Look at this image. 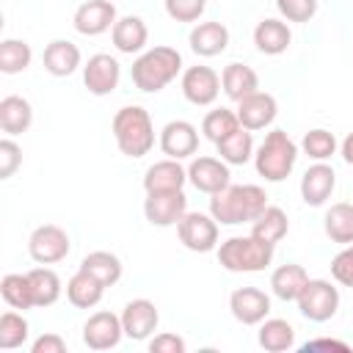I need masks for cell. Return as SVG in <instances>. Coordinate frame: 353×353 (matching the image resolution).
Masks as SVG:
<instances>
[{
    "label": "cell",
    "mask_w": 353,
    "mask_h": 353,
    "mask_svg": "<svg viewBox=\"0 0 353 353\" xmlns=\"http://www.w3.org/2000/svg\"><path fill=\"white\" fill-rule=\"evenodd\" d=\"M268 207V193L259 185H229L210 199V215L223 226L254 223Z\"/></svg>",
    "instance_id": "obj_1"
},
{
    "label": "cell",
    "mask_w": 353,
    "mask_h": 353,
    "mask_svg": "<svg viewBox=\"0 0 353 353\" xmlns=\"http://www.w3.org/2000/svg\"><path fill=\"white\" fill-rule=\"evenodd\" d=\"M320 347H336V350H350L345 342H339V339H312V342H306L301 350L303 353H309V350H320Z\"/></svg>",
    "instance_id": "obj_46"
},
{
    "label": "cell",
    "mask_w": 353,
    "mask_h": 353,
    "mask_svg": "<svg viewBox=\"0 0 353 353\" xmlns=\"http://www.w3.org/2000/svg\"><path fill=\"white\" fill-rule=\"evenodd\" d=\"M124 325L121 317L113 312H94L83 325V342L91 350H110L121 342Z\"/></svg>",
    "instance_id": "obj_11"
},
{
    "label": "cell",
    "mask_w": 353,
    "mask_h": 353,
    "mask_svg": "<svg viewBox=\"0 0 353 353\" xmlns=\"http://www.w3.org/2000/svg\"><path fill=\"white\" fill-rule=\"evenodd\" d=\"M295 160H298V146L284 130H270L254 154L256 174L265 176L268 182L287 179L290 171L295 168Z\"/></svg>",
    "instance_id": "obj_5"
},
{
    "label": "cell",
    "mask_w": 353,
    "mask_h": 353,
    "mask_svg": "<svg viewBox=\"0 0 353 353\" xmlns=\"http://www.w3.org/2000/svg\"><path fill=\"white\" fill-rule=\"evenodd\" d=\"M331 276L342 287H353V243L342 245V251L331 259Z\"/></svg>",
    "instance_id": "obj_42"
},
{
    "label": "cell",
    "mask_w": 353,
    "mask_h": 353,
    "mask_svg": "<svg viewBox=\"0 0 353 353\" xmlns=\"http://www.w3.org/2000/svg\"><path fill=\"white\" fill-rule=\"evenodd\" d=\"M301 149H303L312 160L325 163V160H331V157L336 154V138H334V132H328V130L317 127V130H309V132L303 135Z\"/></svg>",
    "instance_id": "obj_39"
},
{
    "label": "cell",
    "mask_w": 353,
    "mask_h": 353,
    "mask_svg": "<svg viewBox=\"0 0 353 353\" xmlns=\"http://www.w3.org/2000/svg\"><path fill=\"white\" fill-rule=\"evenodd\" d=\"M110 39H113V47L124 55H135L146 47V39H149V30H146V22L141 17H121L116 19L113 30H110Z\"/></svg>",
    "instance_id": "obj_22"
},
{
    "label": "cell",
    "mask_w": 353,
    "mask_h": 353,
    "mask_svg": "<svg viewBox=\"0 0 353 353\" xmlns=\"http://www.w3.org/2000/svg\"><path fill=\"white\" fill-rule=\"evenodd\" d=\"M287 229H290V221H287V212L281 210V207H265L262 210V215L251 223V234L254 237H259V240H265V243H279L284 234H287Z\"/></svg>",
    "instance_id": "obj_34"
},
{
    "label": "cell",
    "mask_w": 353,
    "mask_h": 353,
    "mask_svg": "<svg viewBox=\"0 0 353 353\" xmlns=\"http://www.w3.org/2000/svg\"><path fill=\"white\" fill-rule=\"evenodd\" d=\"M182 94L190 105L207 108L221 94V77L210 66H190L182 72Z\"/></svg>",
    "instance_id": "obj_10"
},
{
    "label": "cell",
    "mask_w": 353,
    "mask_h": 353,
    "mask_svg": "<svg viewBox=\"0 0 353 353\" xmlns=\"http://www.w3.org/2000/svg\"><path fill=\"white\" fill-rule=\"evenodd\" d=\"M215 149H218L221 160L229 163V165H243V163H248L251 154H254V138H251V130H245V127L234 130L232 135H226L223 141H218Z\"/></svg>",
    "instance_id": "obj_33"
},
{
    "label": "cell",
    "mask_w": 353,
    "mask_h": 353,
    "mask_svg": "<svg viewBox=\"0 0 353 353\" xmlns=\"http://www.w3.org/2000/svg\"><path fill=\"white\" fill-rule=\"evenodd\" d=\"M309 276L303 270V265H295V262H287V265H279L273 273H270V290L276 298L281 301H298L301 290L306 287Z\"/></svg>",
    "instance_id": "obj_27"
},
{
    "label": "cell",
    "mask_w": 353,
    "mask_h": 353,
    "mask_svg": "<svg viewBox=\"0 0 353 353\" xmlns=\"http://www.w3.org/2000/svg\"><path fill=\"white\" fill-rule=\"evenodd\" d=\"M273 243H265L254 234L229 237L218 248V262L229 273H259L273 262Z\"/></svg>",
    "instance_id": "obj_4"
},
{
    "label": "cell",
    "mask_w": 353,
    "mask_h": 353,
    "mask_svg": "<svg viewBox=\"0 0 353 353\" xmlns=\"http://www.w3.org/2000/svg\"><path fill=\"white\" fill-rule=\"evenodd\" d=\"M0 295L11 309H33V292H30V281L28 273H6L0 279Z\"/></svg>",
    "instance_id": "obj_36"
},
{
    "label": "cell",
    "mask_w": 353,
    "mask_h": 353,
    "mask_svg": "<svg viewBox=\"0 0 353 353\" xmlns=\"http://www.w3.org/2000/svg\"><path fill=\"white\" fill-rule=\"evenodd\" d=\"M185 212H188V196L182 190L146 193L143 199V215L152 226H176Z\"/></svg>",
    "instance_id": "obj_9"
},
{
    "label": "cell",
    "mask_w": 353,
    "mask_h": 353,
    "mask_svg": "<svg viewBox=\"0 0 353 353\" xmlns=\"http://www.w3.org/2000/svg\"><path fill=\"white\" fill-rule=\"evenodd\" d=\"M80 270L91 273L94 279H99L105 287H113L119 279H121V259L110 251H91L83 256L80 262Z\"/></svg>",
    "instance_id": "obj_31"
},
{
    "label": "cell",
    "mask_w": 353,
    "mask_h": 353,
    "mask_svg": "<svg viewBox=\"0 0 353 353\" xmlns=\"http://www.w3.org/2000/svg\"><path fill=\"white\" fill-rule=\"evenodd\" d=\"M342 157H345V163H347V165H353V132L342 141Z\"/></svg>",
    "instance_id": "obj_47"
},
{
    "label": "cell",
    "mask_w": 353,
    "mask_h": 353,
    "mask_svg": "<svg viewBox=\"0 0 353 353\" xmlns=\"http://www.w3.org/2000/svg\"><path fill=\"white\" fill-rule=\"evenodd\" d=\"M182 69V55L174 50V47H152L146 52H141L135 61H132V69H130V77L135 83V88L146 91V94H157L163 91Z\"/></svg>",
    "instance_id": "obj_2"
},
{
    "label": "cell",
    "mask_w": 353,
    "mask_h": 353,
    "mask_svg": "<svg viewBox=\"0 0 353 353\" xmlns=\"http://www.w3.org/2000/svg\"><path fill=\"white\" fill-rule=\"evenodd\" d=\"M157 323H160V314H157V306L149 301V298H135L124 306L121 312V325H124V336L132 339V342H143L149 339L154 331H157Z\"/></svg>",
    "instance_id": "obj_12"
},
{
    "label": "cell",
    "mask_w": 353,
    "mask_h": 353,
    "mask_svg": "<svg viewBox=\"0 0 353 353\" xmlns=\"http://www.w3.org/2000/svg\"><path fill=\"white\" fill-rule=\"evenodd\" d=\"M290 41H292V33H290L287 22H281V19H262L254 28V44L265 55H281V52H287Z\"/></svg>",
    "instance_id": "obj_25"
},
{
    "label": "cell",
    "mask_w": 353,
    "mask_h": 353,
    "mask_svg": "<svg viewBox=\"0 0 353 353\" xmlns=\"http://www.w3.org/2000/svg\"><path fill=\"white\" fill-rule=\"evenodd\" d=\"M102 292H105V284L99 279H94L91 273H85V270H77L66 281V298L77 309H94L102 301Z\"/></svg>",
    "instance_id": "obj_28"
},
{
    "label": "cell",
    "mask_w": 353,
    "mask_h": 353,
    "mask_svg": "<svg viewBox=\"0 0 353 353\" xmlns=\"http://www.w3.org/2000/svg\"><path fill=\"white\" fill-rule=\"evenodd\" d=\"M69 248H72L69 234L61 226H55V223L36 226L30 232V240H28V254L39 265H55V262L66 259L69 256Z\"/></svg>",
    "instance_id": "obj_7"
},
{
    "label": "cell",
    "mask_w": 353,
    "mask_h": 353,
    "mask_svg": "<svg viewBox=\"0 0 353 353\" xmlns=\"http://www.w3.org/2000/svg\"><path fill=\"white\" fill-rule=\"evenodd\" d=\"M221 88H223V94H226L232 102H240L243 97L259 91V77H256V72H254L251 66H245V63H229V66H223V72H221Z\"/></svg>",
    "instance_id": "obj_24"
},
{
    "label": "cell",
    "mask_w": 353,
    "mask_h": 353,
    "mask_svg": "<svg viewBox=\"0 0 353 353\" xmlns=\"http://www.w3.org/2000/svg\"><path fill=\"white\" fill-rule=\"evenodd\" d=\"M163 3H165V14L174 22H196L207 8V0H163Z\"/></svg>",
    "instance_id": "obj_40"
},
{
    "label": "cell",
    "mask_w": 353,
    "mask_h": 353,
    "mask_svg": "<svg viewBox=\"0 0 353 353\" xmlns=\"http://www.w3.org/2000/svg\"><path fill=\"white\" fill-rule=\"evenodd\" d=\"M229 309L237 323L243 325H259L270 314V298L259 287H237L229 295Z\"/></svg>",
    "instance_id": "obj_15"
},
{
    "label": "cell",
    "mask_w": 353,
    "mask_h": 353,
    "mask_svg": "<svg viewBox=\"0 0 353 353\" xmlns=\"http://www.w3.org/2000/svg\"><path fill=\"white\" fill-rule=\"evenodd\" d=\"M334 188H336V174H334V168L325 165V163L309 165V168L303 171V176H301V199H303L309 207H323V204L331 199Z\"/></svg>",
    "instance_id": "obj_19"
},
{
    "label": "cell",
    "mask_w": 353,
    "mask_h": 353,
    "mask_svg": "<svg viewBox=\"0 0 353 353\" xmlns=\"http://www.w3.org/2000/svg\"><path fill=\"white\" fill-rule=\"evenodd\" d=\"M30 353H66V342L58 334H41L39 339H33Z\"/></svg>",
    "instance_id": "obj_45"
},
{
    "label": "cell",
    "mask_w": 353,
    "mask_h": 353,
    "mask_svg": "<svg viewBox=\"0 0 353 353\" xmlns=\"http://www.w3.org/2000/svg\"><path fill=\"white\" fill-rule=\"evenodd\" d=\"M188 179L196 190L201 193H218L223 188L232 185V174H229V163L218 160V157H196L188 165Z\"/></svg>",
    "instance_id": "obj_14"
},
{
    "label": "cell",
    "mask_w": 353,
    "mask_h": 353,
    "mask_svg": "<svg viewBox=\"0 0 353 353\" xmlns=\"http://www.w3.org/2000/svg\"><path fill=\"white\" fill-rule=\"evenodd\" d=\"M33 50L22 39H3L0 41V72L3 74H19L30 66Z\"/></svg>",
    "instance_id": "obj_35"
},
{
    "label": "cell",
    "mask_w": 353,
    "mask_h": 353,
    "mask_svg": "<svg viewBox=\"0 0 353 353\" xmlns=\"http://www.w3.org/2000/svg\"><path fill=\"white\" fill-rule=\"evenodd\" d=\"M279 113V105H276V97L268 94V91H254L248 97H243L237 102V119H240V127L245 130H265Z\"/></svg>",
    "instance_id": "obj_17"
},
{
    "label": "cell",
    "mask_w": 353,
    "mask_h": 353,
    "mask_svg": "<svg viewBox=\"0 0 353 353\" xmlns=\"http://www.w3.org/2000/svg\"><path fill=\"white\" fill-rule=\"evenodd\" d=\"M30 325L19 312H3L0 314V347L3 350H14L19 345L28 342Z\"/></svg>",
    "instance_id": "obj_38"
},
{
    "label": "cell",
    "mask_w": 353,
    "mask_h": 353,
    "mask_svg": "<svg viewBox=\"0 0 353 353\" xmlns=\"http://www.w3.org/2000/svg\"><path fill=\"white\" fill-rule=\"evenodd\" d=\"M234 130H240V119H237V113H232V110H226V108L210 110V113L204 116V121H201V132H204V138L212 141V143L223 141V138L232 135Z\"/></svg>",
    "instance_id": "obj_37"
},
{
    "label": "cell",
    "mask_w": 353,
    "mask_h": 353,
    "mask_svg": "<svg viewBox=\"0 0 353 353\" xmlns=\"http://www.w3.org/2000/svg\"><path fill=\"white\" fill-rule=\"evenodd\" d=\"M188 182V168L179 165V160L165 157L146 168L143 174V190L146 193H165V190H182Z\"/></svg>",
    "instance_id": "obj_20"
},
{
    "label": "cell",
    "mask_w": 353,
    "mask_h": 353,
    "mask_svg": "<svg viewBox=\"0 0 353 353\" xmlns=\"http://www.w3.org/2000/svg\"><path fill=\"white\" fill-rule=\"evenodd\" d=\"M323 226H325V234L331 243L350 245L353 243V204H347V201L331 204V210L323 218Z\"/></svg>",
    "instance_id": "obj_30"
},
{
    "label": "cell",
    "mask_w": 353,
    "mask_h": 353,
    "mask_svg": "<svg viewBox=\"0 0 353 353\" xmlns=\"http://www.w3.org/2000/svg\"><path fill=\"white\" fill-rule=\"evenodd\" d=\"M33 121V108L25 97H17V94H8L0 99V130L8 132V135H19L30 127Z\"/></svg>",
    "instance_id": "obj_26"
},
{
    "label": "cell",
    "mask_w": 353,
    "mask_h": 353,
    "mask_svg": "<svg viewBox=\"0 0 353 353\" xmlns=\"http://www.w3.org/2000/svg\"><path fill=\"white\" fill-rule=\"evenodd\" d=\"M41 61H44V69H47L50 74H55V77H69V74L80 66V50H77V44H72V41H66V39H55V41H50V44L44 47Z\"/></svg>",
    "instance_id": "obj_23"
},
{
    "label": "cell",
    "mask_w": 353,
    "mask_h": 353,
    "mask_svg": "<svg viewBox=\"0 0 353 353\" xmlns=\"http://www.w3.org/2000/svg\"><path fill=\"white\" fill-rule=\"evenodd\" d=\"M188 41H190V50H193L196 55L212 58V55H221V52L226 50V44H229V30H226L223 22H215V19H212V22H199V25L190 30Z\"/></svg>",
    "instance_id": "obj_21"
},
{
    "label": "cell",
    "mask_w": 353,
    "mask_h": 353,
    "mask_svg": "<svg viewBox=\"0 0 353 353\" xmlns=\"http://www.w3.org/2000/svg\"><path fill=\"white\" fill-rule=\"evenodd\" d=\"M149 350H152V353H185L188 345H185V339L176 336V334H157V336L149 342Z\"/></svg>",
    "instance_id": "obj_44"
},
{
    "label": "cell",
    "mask_w": 353,
    "mask_h": 353,
    "mask_svg": "<svg viewBox=\"0 0 353 353\" xmlns=\"http://www.w3.org/2000/svg\"><path fill=\"white\" fill-rule=\"evenodd\" d=\"M259 347L268 353H284L295 345V328L281 317H265L259 325Z\"/></svg>",
    "instance_id": "obj_29"
},
{
    "label": "cell",
    "mask_w": 353,
    "mask_h": 353,
    "mask_svg": "<svg viewBox=\"0 0 353 353\" xmlns=\"http://www.w3.org/2000/svg\"><path fill=\"white\" fill-rule=\"evenodd\" d=\"M276 8L287 22H309L317 14V0H276Z\"/></svg>",
    "instance_id": "obj_41"
},
{
    "label": "cell",
    "mask_w": 353,
    "mask_h": 353,
    "mask_svg": "<svg viewBox=\"0 0 353 353\" xmlns=\"http://www.w3.org/2000/svg\"><path fill=\"white\" fill-rule=\"evenodd\" d=\"M298 312L312 323H325L339 309V290L325 279H309L298 295Z\"/></svg>",
    "instance_id": "obj_6"
},
{
    "label": "cell",
    "mask_w": 353,
    "mask_h": 353,
    "mask_svg": "<svg viewBox=\"0 0 353 353\" xmlns=\"http://www.w3.org/2000/svg\"><path fill=\"white\" fill-rule=\"evenodd\" d=\"M176 234L188 251L207 254L218 245V221L204 212H185L176 223Z\"/></svg>",
    "instance_id": "obj_8"
},
{
    "label": "cell",
    "mask_w": 353,
    "mask_h": 353,
    "mask_svg": "<svg viewBox=\"0 0 353 353\" xmlns=\"http://www.w3.org/2000/svg\"><path fill=\"white\" fill-rule=\"evenodd\" d=\"M110 130H113L119 152L127 157H143L154 146V124H152L149 110L141 105H127L116 110Z\"/></svg>",
    "instance_id": "obj_3"
},
{
    "label": "cell",
    "mask_w": 353,
    "mask_h": 353,
    "mask_svg": "<svg viewBox=\"0 0 353 353\" xmlns=\"http://www.w3.org/2000/svg\"><path fill=\"white\" fill-rule=\"evenodd\" d=\"M160 149H163V154H168L174 160L190 157L199 149V130L190 121H185V119L168 121L160 130Z\"/></svg>",
    "instance_id": "obj_18"
},
{
    "label": "cell",
    "mask_w": 353,
    "mask_h": 353,
    "mask_svg": "<svg viewBox=\"0 0 353 353\" xmlns=\"http://www.w3.org/2000/svg\"><path fill=\"white\" fill-rule=\"evenodd\" d=\"M116 25V6L110 0H85L74 11V30L83 36H99L113 30Z\"/></svg>",
    "instance_id": "obj_16"
},
{
    "label": "cell",
    "mask_w": 353,
    "mask_h": 353,
    "mask_svg": "<svg viewBox=\"0 0 353 353\" xmlns=\"http://www.w3.org/2000/svg\"><path fill=\"white\" fill-rule=\"evenodd\" d=\"M119 77H121V66L113 55L108 52H97L85 61L83 66V83L85 88L94 94V97H105L110 94L116 85H119Z\"/></svg>",
    "instance_id": "obj_13"
},
{
    "label": "cell",
    "mask_w": 353,
    "mask_h": 353,
    "mask_svg": "<svg viewBox=\"0 0 353 353\" xmlns=\"http://www.w3.org/2000/svg\"><path fill=\"white\" fill-rule=\"evenodd\" d=\"M19 163H22V149L11 138H3L0 141V179L14 176V171L19 168Z\"/></svg>",
    "instance_id": "obj_43"
},
{
    "label": "cell",
    "mask_w": 353,
    "mask_h": 353,
    "mask_svg": "<svg viewBox=\"0 0 353 353\" xmlns=\"http://www.w3.org/2000/svg\"><path fill=\"white\" fill-rule=\"evenodd\" d=\"M28 281H30V292H33V303L36 306H52L61 298V279L52 268H33L28 270Z\"/></svg>",
    "instance_id": "obj_32"
}]
</instances>
